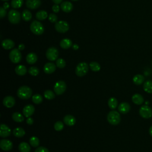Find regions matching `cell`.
Here are the masks:
<instances>
[{
	"instance_id": "obj_22",
	"label": "cell",
	"mask_w": 152,
	"mask_h": 152,
	"mask_svg": "<svg viewBox=\"0 0 152 152\" xmlns=\"http://www.w3.org/2000/svg\"><path fill=\"white\" fill-rule=\"evenodd\" d=\"M132 101L134 103L137 105H140L144 102V98L140 94H134L132 96Z\"/></svg>"
},
{
	"instance_id": "obj_13",
	"label": "cell",
	"mask_w": 152,
	"mask_h": 152,
	"mask_svg": "<svg viewBox=\"0 0 152 152\" xmlns=\"http://www.w3.org/2000/svg\"><path fill=\"white\" fill-rule=\"evenodd\" d=\"M26 6L30 10L38 8L41 5L40 0H26Z\"/></svg>"
},
{
	"instance_id": "obj_37",
	"label": "cell",
	"mask_w": 152,
	"mask_h": 152,
	"mask_svg": "<svg viewBox=\"0 0 152 152\" xmlns=\"http://www.w3.org/2000/svg\"><path fill=\"white\" fill-rule=\"evenodd\" d=\"M32 101L35 104H40L43 101V97L39 94H35L32 96Z\"/></svg>"
},
{
	"instance_id": "obj_45",
	"label": "cell",
	"mask_w": 152,
	"mask_h": 152,
	"mask_svg": "<svg viewBox=\"0 0 152 152\" xmlns=\"http://www.w3.org/2000/svg\"><path fill=\"white\" fill-rule=\"evenodd\" d=\"M33 122H34L33 119L31 117H28L26 120V122L28 125H32L33 124Z\"/></svg>"
},
{
	"instance_id": "obj_15",
	"label": "cell",
	"mask_w": 152,
	"mask_h": 152,
	"mask_svg": "<svg viewBox=\"0 0 152 152\" xmlns=\"http://www.w3.org/2000/svg\"><path fill=\"white\" fill-rule=\"evenodd\" d=\"M15 99L12 96H8L3 99V104L7 108H11L15 104Z\"/></svg>"
},
{
	"instance_id": "obj_48",
	"label": "cell",
	"mask_w": 152,
	"mask_h": 152,
	"mask_svg": "<svg viewBox=\"0 0 152 152\" xmlns=\"http://www.w3.org/2000/svg\"><path fill=\"white\" fill-rule=\"evenodd\" d=\"M52 1L53 3H55V4H59L62 2V0H52Z\"/></svg>"
},
{
	"instance_id": "obj_42",
	"label": "cell",
	"mask_w": 152,
	"mask_h": 152,
	"mask_svg": "<svg viewBox=\"0 0 152 152\" xmlns=\"http://www.w3.org/2000/svg\"><path fill=\"white\" fill-rule=\"evenodd\" d=\"M35 152H49V151L47 148L43 146H40V147H38L35 150Z\"/></svg>"
},
{
	"instance_id": "obj_18",
	"label": "cell",
	"mask_w": 152,
	"mask_h": 152,
	"mask_svg": "<svg viewBox=\"0 0 152 152\" xmlns=\"http://www.w3.org/2000/svg\"><path fill=\"white\" fill-rule=\"evenodd\" d=\"M1 45L4 49H5L6 50H9V49H12L14 47L15 43L13 40H12L10 39H4L2 42Z\"/></svg>"
},
{
	"instance_id": "obj_51",
	"label": "cell",
	"mask_w": 152,
	"mask_h": 152,
	"mask_svg": "<svg viewBox=\"0 0 152 152\" xmlns=\"http://www.w3.org/2000/svg\"><path fill=\"white\" fill-rule=\"evenodd\" d=\"M1 1H7L8 0H1Z\"/></svg>"
},
{
	"instance_id": "obj_32",
	"label": "cell",
	"mask_w": 152,
	"mask_h": 152,
	"mask_svg": "<svg viewBox=\"0 0 152 152\" xmlns=\"http://www.w3.org/2000/svg\"><path fill=\"white\" fill-rule=\"evenodd\" d=\"M108 106L111 109H115L118 106V100L115 97H110L108 100Z\"/></svg>"
},
{
	"instance_id": "obj_43",
	"label": "cell",
	"mask_w": 152,
	"mask_h": 152,
	"mask_svg": "<svg viewBox=\"0 0 152 152\" xmlns=\"http://www.w3.org/2000/svg\"><path fill=\"white\" fill-rule=\"evenodd\" d=\"M7 14V12L5 9H4L2 7H0V17L1 18H4Z\"/></svg>"
},
{
	"instance_id": "obj_6",
	"label": "cell",
	"mask_w": 152,
	"mask_h": 152,
	"mask_svg": "<svg viewBox=\"0 0 152 152\" xmlns=\"http://www.w3.org/2000/svg\"><path fill=\"white\" fill-rule=\"evenodd\" d=\"M9 58L11 61L14 64H17L21 60V53L18 49H13L9 54Z\"/></svg>"
},
{
	"instance_id": "obj_46",
	"label": "cell",
	"mask_w": 152,
	"mask_h": 152,
	"mask_svg": "<svg viewBox=\"0 0 152 152\" xmlns=\"http://www.w3.org/2000/svg\"><path fill=\"white\" fill-rule=\"evenodd\" d=\"M25 48V46L23 43H21L20 45H18V49L20 50H23Z\"/></svg>"
},
{
	"instance_id": "obj_9",
	"label": "cell",
	"mask_w": 152,
	"mask_h": 152,
	"mask_svg": "<svg viewBox=\"0 0 152 152\" xmlns=\"http://www.w3.org/2000/svg\"><path fill=\"white\" fill-rule=\"evenodd\" d=\"M66 88V83L64 81H57L53 87L54 92L57 95H61L63 94Z\"/></svg>"
},
{
	"instance_id": "obj_31",
	"label": "cell",
	"mask_w": 152,
	"mask_h": 152,
	"mask_svg": "<svg viewBox=\"0 0 152 152\" xmlns=\"http://www.w3.org/2000/svg\"><path fill=\"white\" fill-rule=\"evenodd\" d=\"M12 119L17 122H21L24 121V116L19 112H14L12 115Z\"/></svg>"
},
{
	"instance_id": "obj_30",
	"label": "cell",
	"mask_w": 152,
	"mask_h": 152,
	"mask_svg": "<svg viewBox=\"0 0 152 152\" xmlns=\"http://www.w3.org/2000/svg\"><path fill=\"white\" fill-rule=\"evenodd\" d=\"M22 19L25 21H28L31 20L32 18V14L28 10H24L21 14Z\"/></svg>"
},
{
	"instance_id": "obj_47",
	"label": "cell",
	"mask_w": 152,
	"mask_h": 152,
	"mask_svg": "<svg viewBox=\"0 0 152 152\" xmlns=\"http://www.w3.org/2000/svg\"><path fill=\"white\" fill-rule=\"evenodd\" d=\"M2 7H3L4 9H5V10L8 9L9 7H10V4H9L8 2H5V3L3 4Z\"/></svg>"
},
{
	"instance_id": "obj_49",
	"label": "cell",
	"mask_w": 152,
	"mask_h": 152,
	"mask_svg": "<svg viewBox=\"0 0 152 152\" xmlns=\"http://www.w3.org/2000/svg\"><path fill=\"white\" fill-rule=\"evenodd\" d=\"M72 49L74 50H77V49H78L79 46H78V45L77 44H74V45H73L72 46Z\"/></svg>"
},
{
	"instance_id": "obj_40",
	"label": "cell",
	"mask_w": 152,
	"mask_h": 152,
	"mask_svg": "<svg viewBox=\"0 0 152 152\" xmlns=\"http://www.w3.org/2000/svg\"><path fill=\"white\" fill-rule=\"evenodd\" d=\"M64 124L62 121H57L54 124V129L57 131H60L64 128Z\"/></svg>"
},
{
	"instance_id": "obj_3",
	"label": "cell",
	"mask_w": 152,
	"mask_h": 152,
	"mask_svg": "<svg viewBox=\"0 0 152 152\" xmlns=\"http://www.w3.org/2000/svg\"><path fill=\"white\" fill-rule=\"evenodd\" d=\"M107 119L108 122L111 125H116L121 122V116L118 112L112 110L107 114Z\"/></svg>"
},
{
	"instance_id": "obj_7",
	"label": "cell",
	"mask_w": 152,
	"mask_h": 152,
	"mask_svg": "<svg viewBox=\"0 0 152 152\" xmlns=\"http://www.w3.org/2000/svg\"><path fill=\"white\" fill-rule=\"evenodd\" d=\"M69 28L68 23L65 21H59L55 23V30L61 33H64L68 31Z\"/></svg>"
},
{
	"instance_id": "obj_38",
	"label": "cell",
	"mask_w": 152,
	"mask_h": 152,
	"mask_svg": "<svg viewBox=\"0 0 152 152\" xmlns=\"http://www.w3.org/2000/svg\"><path fill=\"white\" fill-rule=\"evenodd\" d=\"M56 65L59 68H64L66 65V62L62 58H58L56 61Z\"/></svg>"
},
{
	"instance_id": "obj_53",
	"label": "cell",
	"mask_w": 152,
	"mask_h": 152,
	"mask_svg": "<svg viewBox=\"0 0 152 152\" xmlns=\"http://www.w3.org/2000/svg\"><path fill=\"white\" fill-rule=\"evenodd\" d=\"M151 65H152V61H151Z\"/></svg>"
},
{
	"instance_id": "obj_11",
	"label": "cell",
	"mask_w": 152,
	"mask_h": 152,
	"mask_svg": "<svg viewBox=\"0 0 152 152\" xmlns=\"http://www.w3.org/2000/svg\"><path fill=\"white\" fill-rule=\"evenodd\" d=\"M12 142L10 140L2 139L0 141V147L4 151H10L12 148Z\"/></svg>"
},
{
	"instance_id": "obj_29",
	"label": "cell",
	"mask_w": 152,
	"mask_h": 152,
	"mask_svg": "<svg viewBox=\"0 0 152 152\" xmlns=\"http://www.w3.org/2000/svg\"><path fill=\"white\" fill-rule=\"evenodd\" d=\"M143 89L147 93H152V81L147 80L143 84Z\"/></svg>"
},
{
	"instance_id": "obj_33",
	"label": "cell",
	"mask_w": 152,
	"mask_h": 152,
	"mask_svg": "<svg viewBox=\"0 0 152 152\" xmlns=\"http://www.w3.org/2000/svg\"><path fill=\"white\" fill-rule=\"evenodd\" d=\"M29 143L30 145H31L33 147H37L39 145V140L37 137L33 136L31 137L29 140Z\"/></svg>"
},
{
	"instance_id": "obj_52",
	"label": "cell",
	"mask_w": 152,
	"mask_h": 152,
	"mask_svg": "<svg viewBox=\"0 0 152 152\" xmlns=\"http://www.w3.org/2000/svg\"><path fill=\"white\" fill-rule=\"evenodd\" d=\"M72 1H78V0H72Z\"/></svg>"
},
{
	"instance_id": "obj_35",
	"label": "cell",
	"mask_w": 152,
	"mask_h": 152,
	"mask_svg": "<svg viewBox=\"0 0 152 152\" xmlns=\"http://www.w3.org/2000/svg\"><path fill=\"white\" fill-rule=\"evenodd\" d=\"M89 66H90L91 70H92L93 71L97 72L100 69V65L97 62H94V61L91 62L89 64Z\"/></svg>"
},
{
	"instance_id": "obj_12",
	"label": "cell",
	"mask_w": 152,
	"mask_h": 152,
	"mask_svg": "<svg viewBox=\"0 0 152 152\" xmlns=\"http://www.w3.org/2000/svg\"><path fill=\"white\" fill-rule=\"evenodd\" d=\"M11 134V129L5 124H2L0 126V137L5 138L10 136Z\"/></svg>"
},
{
	"instance_id": "obj_41",
	"label": "cell",
	"mask_w": 152,
	"mask_h": 152,
	"mask_svg": "<svg viewBox=\"0 0 152 152\" xmlns=\"http://www.w3.org/2000/svg\"><path fill=\"white\" fill-rule=\"evenodd\" d=\"M48 20L49 21L52 23H55L57 22L58 20V17L57 15L54 13H51L48 15Z\"/></svg>"
},
{
	"instance_id": "obj_17",
	"label": "cell",
	"mask_w": 152,
	"mask_h": 152,
	"mask_svg": "<svg viewBox=\"0 0 152 152\" xmlns=\"http://www.w3.org/2000/svg\"><path fill=\"white\" fill-rule=\"evenodd\" d=\"M131 109V106L129 103L126 102H122L118 106V110L122 114H125L129 112Z\"/></svg>"
},
{
	"instance_id": "obj_14",
	"label": "cell",
	"mask_w": 152,
	"mask_h": 152,
	"mask_svg": "<svg viewBox=\"0 0 152 152\" xmlns=\"http://www.w3.org/2000/svg\"><path fill=\"white\" fill-rule=\"evenodd\" d=\"M35 109L32 104H27L25 106L23 109V113L24 116L28 118L31 116L34 112Z\"/></svg>"
},
{
	"instance_id": "obj_23",
	"label": "cell",
	"mask_w": 152,
	"mask_h": 152,
	"mask_svg": "<svg viewBox=\"0 0 152 152\" xmlns=\"http://www.w3.org/2000/svg\"><path fill=\"white\" fill-rule=\"evenodd\" d=\"M72 43L71 40L67 39V38L63 39L60 42V46L62 49H69V48H71L72 46Z\"/></svg>"
},
{
	"instance_id": "obj_20",
	"label": "cell",
	"mask_w": 152,
	"mask_h": 152,
	"mask_svg": "<svg viewBox=\"0 0 152 152\" xmlns=\"http://www.w3.org/2000/svg\"><path fill=\"white\" fill-rule=\"evenodd\" d=\"M61 8L65 12H69L72 10L73 5L69 1H64L61 4Z\"/></svg>"
},
{
	"instance_id": "obj_2",
	"label": "cell",
	"mask_w": 152,
	"mask_h": 152,
	"mask_svg": "<svg viewBox=\"0 0 152 152\" xmlns=\"http://www.w3.org/2000/svg\"><path fill=\"white\" fill-rule=\"evenodd\" d=\"M30 28L31 31L36 35H41L44 32L43 26L37 20H34L31 22L30 26Z\"/></svg>"
},
{
	"instance_id": "obj_36",
	"label": "cell",
	"mask_w": 152,
	"mask_h": 152,
	"mask_svg": "<svg viewBox=\"0 0 152 152\" xmlns=\"http://www.w3.org/2000/svg\"><path fill=\"white\" fill-rule=\"evenodd\" d=\"M44 97L48 100H52L55 97L54 93L50 90H46L44 92Z\"/></svg>"
},
{
	"instance_id": "obj_24",
	"label": "cell",
	"mask_w": 152,
	"mask_h": 152,
	"mask_svg": "<svg viewBox=\"0 0 152 152\" xmlns=\"http://www.w3.org/2000/svg\"><path fill=\"white\" fill-rule=\"evenodd\" d=\"M15 73L18 75H25L27 72V69L26 68V67L24 65H17L15 68Z\"/></svg>"
},
{
	"instance_id": "obj_16",
	"label": "cell",
	"mask_w": 152,
	"mask_h": 152,
	"mask_svg": "<svg viewBox=\"0 0 152 152\" xmlns=\"http://www.w3.org/2000/svg\"><path fill=\"white\" fill-rule=\"evenodd\" d=\"M56 65L53 62H48L43 66V71L46 74H52L56 69Z\"/></svg>"
},
{
	"instance_id": "obj_27",
	"label": "cell",
	"mask_w": 152,
	"mask_h": 152,
	"mask_svg": "<svg viewBox=\"0 0 152 152\" xmlns=\"http://www.w3.org/2000/svg\"><path fill=\"white\" fill-rule=\"evenodd\" d=\"M48 17V12L45 10H40L36 14V18L37 20H44Z\"/></svg>"
},
{
	"instance_id": "obj_1",
	"label": "cell",
	"mask_w": 152,
	"mask_h": 152,
	"mask_svg": "<svg viewBox=\"0 0 152 152\" xmlns=\"http://www.w3.org/2000/svg\"><path fill=\"white\" fill-rule=\"evenodd\" d=\"M32 90L30 87L27 86H23L20 87L17 90L18 97L23 100L28 99L31 97Z\"/></svg>"
},
{
	"instance_id": "obj_10",
	"label": "cell",
	"mask_w": 152,
	"mask_h": 152,
	"mask_svg": "<svg viewBox=\"0 0 152 152\" xmlns=\"http://www.w3.org/2000/svg\"><path fill=\"white\" fill-rule=\"evenodd\" d=\"M140 116L144 119H148L152 116V109L148 106H142L139 110Z\"/></svg>"
},
{
	"instance_id": "obj_44",
	"label": "cell",
	"mask_w": 152,
	"mask_h": 152,
	"mask_svg": "<svg viewBox=\"0 0 152 152\" xmlns=\"http://www.w3.org/2000/svg\"><path fill=\"white\" fill-rule=\"evenodd\" d=\"M52 11L55 12V13H57L59 11V10H60V7H59V5L58 4H55L52 6Z\"/></svg>"
},
{
	"instance_id": "obj_21",
	"label": "cell",
	"mask_w": 152,
	"mask_h": 152,
	"mask_svg": "<svg viewBox=\"0 0 152 152\" xmlns=\"http://www.w3.org/2000/svg\"><path fill=\"white\" fill-rule=\"evenodd\" d=\"M37 56L35 53L30 52L26 56V61L28 64H34L37 62Z\"/></svg>"
},
{
	"instance_id": "obj_28",
	"label": "cell",
	"mask_w": 152,
	"mask_h": 152,
	"mask_svg": "<svg viewBox=\"0 0 152 152\" xmlns=\"http://www.w3.org/2000/svg\"><path fill=\"white\" fill-rule=\"evenodd\" d=\"M132 81L135 84L141 85L144 81V77L141 74H137L133 77Z\"/></svg>"
},
{
	"instance_id": "obj_50",
	"label": "cell",
	"mask_w": 152,
	"mask_h": 152,
	"mask_svg": "<svg viewBox=\"0 0 152 152\" xmlns=\"http://www.w3.org/2000/svg\"><path fill=\"white\" fill-rule=\"evenodd\" d=\"M149 134L152 137V125L150 126V128L149 129Z\"/></svg>"
},
{
	"instance_id": "obj_4",
	"label": "cell",
	"mask_w": 152,
	"mask_h": 152,
	"mask_svg": "<svg viewBox=\"0 0 152 152\" xmlns=\"http://www.w3.org/2000/svg\"><path fill=\"white\" fill-rule=\"evenodd\" d=\"M8 19L12 24H18L21 19V14L15 10H11L8 13Z\"/></svg>"
},
{
	"instance_id": "obj_25",
	"label": "cell",
	"mask_w": 152,
	"mask_h": 152,
	"mask_svg": "<svg viewBox=\"0 0 152 152\" xmlns=\"http://www.w3.org/2000/svg\"><path fill=\"white\" fill-rule=\"evenodd\" d=\"M18 150L20 152H30L31 148L27 142H22L18 145Z\"/></svg>"
},
{
	"instance_id": "obj_39",
	"label": "cell",
	"mask_w": 152,
	"mask_h": 152,
	"mask_svg": "<svg viewBox=\"0 0 152 152\" xmlns=\"http://www.w3.org/2000/svg\"><path fill=\"white\" fill-rule=\"evenodd\" d=\"M28 73L32 76H36L39 73V69L36 66H31L28 69Z\"/></svg>"
},
{
	"instance_id": "obj_5",
	"label": "cell",
	"mask_w": 152,
	"mask_h": 152,
	"mask_svg": "<svg viewBox=\"0 0 152 152\" xmlns=\"http://www.w3.org/2000/svg\"><path fill=\"white\" fill-rule=\"evenodd\" d=\"M88 71V65L86 62L79 63L75 68V74L78 77L85 75Z\"/></svg>"
},
{
	"instance_id": "obj_8",
	"label": "cell",
	"mask_w": 152,
	"mask_h": 152,
	"mask_svg": "<svg viewBox=\"0 0 152 152\" xmlns=\"http://www.w3.org/2000/svg\"><path fill=\"white\" fill-rule=\"evenodd\" d=\"M59 52L55 47H50L48 49L46 52V56L47 59L50 61H54L57 59Z\"/></svg>"
},
{
	"instance_id": "obj_34",
	"label": "cell",
	"mask_w": 152,
	"mask_h": 152,
	"mask_svg": "<svg viewBox=\"0 0 152 152\" xmlns=\"http://www.w3.org/2000/svg\"><path fill=\"white\" fill-rule=\"evenodd\" d=\"M23 4V0H12L11 5L13 8H19L22 7Z\"/></svg>"
},
{
	"instance_id": "obj_26",
	"label": "cell",
	"mask_w": 152,
	"mask_h": 152,
	"mask_svg": "<svg viewBox=\"0 0 152 152\" xmlns=\"http://www.w3.org/2000/svg\"><path fill=\"white\" fill-rule=\"evenodd\" d=\"M12 133L15 137L21 138L25 135V131L23 128L17 127L14 129V130L12 131Z\"/></svg>"
},
{
	"instance_id": "obj_19",
	"label": "cell",
	"mask_w": 152,
	"mask_h": 152,
	"mask_svg": "<svg viewBox=\"0 0 152 152\" xmlns=\"http://www.w3.org/2000/svg\"><path fill=\"white\" fill-rule=\"evenodd\" d=\"M64 122L68 126H73L76 122V119L71 115H66L64 117Z\"/></svg>"
}]
</instances>
